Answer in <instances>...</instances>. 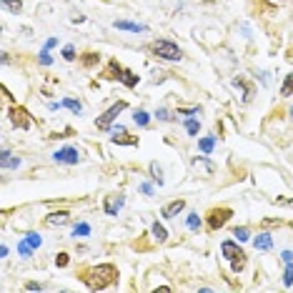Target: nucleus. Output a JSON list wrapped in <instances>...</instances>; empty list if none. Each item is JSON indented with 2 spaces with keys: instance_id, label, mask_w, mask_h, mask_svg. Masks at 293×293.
<instances>
[{
  "instance_id": "nucleus-1",
  "label": "nucleus",
  "mask_w": 293,
  "mask_h": 293,
  "mask_svg": "<svg viewBox=\"0 0 293 293\" xmlns=\"http://www.w3.org/2000/svg\"><path fill=\"white\" fill-rule=\"evenodd\" d=\"M115 278H118V271H115V266H108V263L85 268L83 276H80V281H83L90 291H103V288H108L110 283H115Z\"/></svg>"
},
{
  "instance_id": "nucleus-2",
  "label": "nucleus",
  "mask_w": 293,
  "mask_h": 293,
  "mask_svg": "<svg viewBox=\"0 0 293 293\" xmlns=\"http://www.w3.org/2000/svg\"><path fill=\"white\" fill-rule=\"evenodd\" d=\"M220 253H223V258L230 263V271H233V273H241V271L246 268V253H243V248L236 246V241H223Z\"/></svg>"
},
{
  "instance_id": "nucleus-3",
  "label": "nucleus",
  "mask_w": 293,
  "mask_h": 293,
  "mask_svg": "<svg viewBox=\"0 0 293 293\" xmlns=\"http://www.w3.org/2000/svg\"><path fill=\"white\" fill-rule=\"evenodd\" d=\"M153 53H155L160 61H170V63H175V61L183 58V50H181L175 43H170V40H155V43H153Z\"/></svg>"
},
{
  "instance_id": "nucleus-4",
  "label": "nucleus",
  "mask_w": 293,
  "mask_h": 293,
  "mask_svg": "<svg viewBox=\"0 0 293 293\" xmlns=\"http://www.w3.org/2000/svg\"><path fill=\"white\" fill-rule=\"evenodd\" d=\"M123 110H126V100H118L113 108H108V110H105V113L95 121V126H98V128H103V131H108V128H110V123H113V121L118 118V113H123Z\"/></svg>"
},
{
  "instance_id": "nucleus-5",
  "label": "nucleus",
  "mask_w": 293,
  "mask_h": 293,
  "mask_svg": "<svg viewBox=\"0 0 293 293\" xmlns=\"http://www.w3.org/2000/svg\"><path fill=\"white\" fill-rule=\"evenodd\" d=\"M230 216H233L230 208H213V211L208 213V228H211V230H218V228H223V225L228 223Z\"/></svg>"
},
{
  "instance_id": "nucleus-6",
  "label": "nucleus",
  "mask_w": 293,
  "mask_h": 293,
  "mask_svg": "<svg viewBox=\"0 0 293 293\" xmlns=\"http://www.w3.org/2000/svg\"><path fill=\"white\" fill-rule=\"evenodd\" d=\"M123 203H126V198H123L121 193H110V196H105L103 211H105L108 216H118V211L123 208Z\"/></svg>"
},
{
  "instance_id": "nucleus-7",
  "label": "nucleus",
  "mask_w": 293,
  "mask_h": 293,
  "mask_svg": "<svg viewBox=\"0 0 293 293\" xmlns=\"http://www.w3.org/2000/svg\"><path fill=\"white\" fill-rule=\"evenodd\" d=\"M53 158H55V163H66V165H75V163L80 160L78 150H75V148H71V146L55 150V153H53Z\"/></svg>"
},
{
  "instance_id": "nucleus-8",
  "label": "nucleus",
  "mask_w": 293,
  "mask_h": 293,
  "mask_svg": "<svg viewBox=\"0 0 293 293\" xmlns=\"http://www.w3.org/2000/svg\"><path fill=\"white\" fill-rule=\"evenodd\" d=\"M66 223H71V213L68 211H53V213L45 216V225L48 228H61Z\"/></svg>"
},
{
  "instance_id": "nucleus-9",
  "label": "nucleus",
  "mask_w": 293,
  "mask_h": 293,
  "mask_svg": "<svg viewBox=\"0 0 293 293\" xmlns=\"http://www.w3.org/2000/svg\"><path fill=\"white\" fill-rule=\"evenodd\" d=\"M110 71H115V73H118L115 78H121V80H123L128 88H136V85H138V75L131 73V71H123V68H121L115 61H110Z\"/></svg>"
},
{
  "instance_id": "nucleus-10",
  "label": "nucleus",
  "mask_w": 293,
  "mask_h": 293,
  "mask_svg": "<svg viewBox=\"0 0 293 293\" xmlns=\"http://www.w3.org/2000/svg\"><path fill=\"white\" fill-rule=\"evenodd\" d=\"M28 113L23 110V108H13V115H10V121H13V126L15 128H23V131H28L30 128V118H25Z\"/></svg>"
},
{
  "instance_id": "nucleus-11",
  "label": "nucleus",
  "mask_w": 293,
  "mask_h": 293,
  "mask_svg": "<svg viewBox=\"0 0 293 293\" xmlns=\"http://www.w3.org/2000/svg\"><path fill=\"white\" fill-rule=\"evenodd\" d=\"M191 165L196 168V170H201L203 175H213V170H216V165L208 160V158H203V155H198V158H193L191 160Z\"/></svg>"
},
{
  "instance_id": "nucleus-12",
  "label": "nucleus",
  "mask_w": 293,
  "mask_h": 293,
  "mask_svg": "<svg viewBox=\"0 0 293 293\" xmlns=\"http://www.w3.org/2000/svg\"><path fill=\"white\" fill-rule=\"evenodd\" d=\"M253 246H256V251H271V248H273L271 233H258V236L253 238Z\"/></svg>"
},
{
  "instance_id": "nucleus-13",
  "label": "nucleus",
  "mask_w": 293,
  "mask_h": 293,
  "mask_svg": "<svg viewBox=\"0 0 293 293\" xmlns=\"http://www.w3.org/2000/svg\"><path fill=\"white\" fill-rule=\"evenodd\" d=\"M183 208H186V201H181V198H178V201H170V203L163 208V218H173V216H178Z\"/></svg>"
},
{
  "instance_id": "nucleus-14",
  "label": "nucleus",
  "mask_w": 293,
  "mask_h": 293,
  "mask_svg": "<svg viewBox=\"0 0 293 293\" xmlns=\"http://www.w3.org/2000/svg\"><path fill=\"white\" fill-rule=\"evenodd\" d=\"M118 30H131V33H146V25L141 23H131V20H115L113 23Z\"/></svg>"
},
{
  "instance_id": "nucleus-15",
  "label": "nucleus",
  "mask_w": 293,
  "mask_h": 293,
  "mask_svg": "<svg viewBox=\"0 0 293 293\" xmlns=\"http://www.w3.org/2000/svg\"><path fill=\"white\" fill-rule=\"evenodd\" d=\"M0 165H3V168H18V165H20V158H10V150H3Z\"/></svg>"
},
{
  "instance_id": "nucleus-16",
  "label": "nucleus",
  "mask_w": 293,
  "mask_h": 293,
  "mask_svg": "<svg viewBox=\"0 0 293 293\" xmlns=\"http://www.w3.org/2000/svg\"><path fill=\"white\" fill-rule=\"evenodd\" d=\"M198 148L208 155V153H213V148H216V136H206V138H201L198 141Z\"/></svg>"
},
{
  "instance_id": "nucleus-17",
  "label": "nucleus",
  "mask_w": 293,
  "mask_h": 293,
  "mask_svg": "<svg viewBox=\"0 0 293 293\" xmlns=\"http://www.w3.org/2000/svg\"><path fill=\"white\" fill-rule=\"evenodd\" d=\"M0 5H3L8 13H13V15H18V13L23 10V3H20V0H0Z\"/></svg>"
},
{
  "instance_id": "nucleus-18",
  "label": "nucleus",
  "mask_w": 293,
  "mask_h": 293,
  "mask_svg": "<svg viewBox=\"0 0 293 293\" xmlns=\"http://www.w3.org/2000/svg\"><path fill=\"white\" fill-rule=\"evenodd\" d=\"M150 230H153V236H155V241H158V243H163V241L168 238V233H165V228H163L160 223H153V228H150Z\"/></svg>"
},
{
  "instance_id": "nucleus-19",
  "label": "nucleus",
  "mask_w": 293,
  "mask_h": 293,
  "mask_svg": "<svg viewBox=\"0 0 293 293\" xmlns=\"http://www.w3.org/2000/svg\"><path fill=\"white\" fill-rule=\"evenodd\" d=\"M88 233H90V225L88 223H78L73 228V238H85Z\"/></svg>"
},
{
  "instance_id": "nucleus-20",
  "label": "nucleus",
  "mask_w": 293,
  "mask_h": 293,
  "mask_svg": "<svg viewBox=\"0 0 293 293\" xmlns=\"http://www.w3.org/2000/svg\"><path fill=\"white\" fill-rule=\"evenodd\" d=\"M63 105H66L68 110H73L75 115L83 110V103H80V100H73V98H66V100H63Z\"/></svg>"
},
{
  "instance_id": "nucleus-21",
  "label": "nucleus",
  "mask_w": 293,
  "mask_h": 293,
  "mask_svg": "<svg viewBox=\"0 0 293 293\" xmlns=\"http://www.w3.org/2000/svg\"><path fill=\"white\" fill-rule=\"evenodd\" d=\"M133 121L141 126V128H146L148 123H150V115H148L146 110H136V115H133Z\"/></svg>"
},
{
  "instance_id": "nucleus-22",
  "label": "nucleus",
  "mask_w": 293,
  "mask_h": 293,
  "mask_svg": "<svg viewBox=\"0 0 293 293\" xmlns=\"http://www.w3.org/2000/svg\"><path fill=\"white\" fill-rule=\"evenodd\" d=\"M186 131H188V136H198V131H201V123H198L196 118H191V121H186Z\"/></svg>"
},
{
  "instance_id": "nucleus-23",
  "label": "nucleus",
  "mask_w": 293,
  "mask_h": 293,
  "mask_svg": "<svg viewBox=\"0 0 293 293\" xmlns=\"http://www.w3.org/2000/svg\"><path fill=\"white\" fill-rule=\"evenodd\" d=\"M186 223H188V228H191V230H201V216H198V213H191Z\"/></svg>"
},
{
  "instance_id": "nucleus-24",
  "label": "nucleus",
  "mask_w": 293,
  "mask_h": 293,
  "mask_svg": "<svg viewBox=\"0 0 293 293\" xmlns=\"http://www.w3.org/2000/svg\"><path fill=\"white\" fill-rule=\"evenodd\" d=\"M293 93V75H286L283 85H281V95H291Z\"/></svg>"
},
{
  "instance_id": "nucleus-25",
  "label": "nucleus",
  "mask_w": 293,
  "mask_h": 293,
  "mask_svg": "<svg viewBox=\"0 0 293 293\" xmlns=\"http://www.w3.org/2000/svg\"><path fill=\"white\" fill-rule=\"evenodd\" d=\"M150 173H153V181L160 186V183H163V175H160L163 170H160V165H158V163H150Z\"/></svg>"
},
{
  "instance_id": "nucleus-26",
  "label": "nucleus",
  "mask_w": 293,
  "mask_h": 293,
  "mask_svg": "<svg viewBox=\"0 0 293 293\" xmlns=\"http://www.w3.org/2000/svg\"><path fill=\"white\" fill-rule=\"evenodd\" d=\"M18 253H20L23 258H28V256L33 253V246H30L28 241H23V243H18Z\"/></svg>"
},
{
  "instance_id": "nucleus-27",
  "label": "nucleus",
  "mask_w": 293,
  "mask_h": 293,
  "mask_svg": "<svg viewBox=\"0 0 293 293\" xmlns=\"http://www.w3.org/2000/svg\"><path fill=\"white\" fill-rule=\"evenodd\" d=\"M25 241H28L33 248H40V243H43V238H40L38 233H28V236H25Z\"/></svg>"
},
{
  "instance_id": "nucleus-28",
  "label": "nucleus",
  "mask_w": 293,
  "mask_h": 293,
  "mask_svg": "<svg viewBox=\"0 0 293 293\" xmlns=\"http://www.w3.org/2000/svg\"><path fill=\"white\" fill-rule=\"evenodd\" d=\"M283 283L293 286V263H286V273H283Z\"/></svg>"
},
{
  "instance_id": "nucleus-29",
  "label": "nucleus",
  "mask_w": 293,
  "mask_h": 293,
  "mask_svg": "<svg viewBox=\"0 0 293 293\" xmlns=\"http://www.w3.org/2000/svg\"><path fill=\"white\" fill-rule=\"evenodd\" d=\"M233 236H236L238 241H248V238H251V230H248V228H236Z\"/></svg>"
},
{
  "instance_id": "nucleus-30",
  "label": "nucleus",
  "mask_w": 293,
  "mask_h": 293,
  "mask_svg": "<svg viewBox=\"0 0 293 293\" xmlns=\"http://www.w3.org/2000/svg\"><path fill=\"white\" fill-rule=\"evenodd\" d=\"M68 263H71L68 253H58V256H55V266H58V268H66Z\"/></svg>"
},
{
  "instance_id": "nucleus-31",
  "label": "nucleus",
  "mask_w": 293,
  "mask_h": 293,
  "mask_svg": "<svg viewBox=\"0 0 293 293\" xmlns=\"http://www.w3.org/2000/svg\"><path fill=\"white\" fill-rule=\"evenodd\" d=\"M83 63L90 68V66H95L98 63V53H85V58H83Z\"/></svg>"
},
{
  "instance_id": "nucleus-32",
  "label": "nucleus",
  "mask_w": 293,
  "mask_h": 293,
  "mask_svg": "<svg viewBox=\"0 0 293 293\" xmlns=\"http://www.w3.org/2000/svg\"><path fill=\"white\" fill-rule=\"evenodd\" d=\"M63 58H66V61H75V48L73 45H66V48H63Z\"/></svg>"
},
{
  "instance_id": "nucleus-33",
  "label": "nucleus",
  "mask_w": 293,
  "mask_h": 293,
  "mask_svg": "<svg viewBox=\"0 0 293 293\" xmlns=\"http://www.w3.org/2000/svg\"><path fill=\"white\" fill-rule=\"evenodd\" d=\"M40 63H43V66H50V63H53V58H50V53H48V48H45V50L40 53Z\"/></svg>"
},
{
  "instance_id": "nucleus-34",
  "label": "nucleus",
  "mask_w": 293,
  "mask_h": 293,
  "mask_svg": "<svg viewBox=\"0 0 293 293\" xmlns=\"http://www.w3.org/2000/svg\"><path fill=\"white\" fill-rule=\"evenodd\" d=\"M155 115H158V118H160V121H170V113H168V110H165V108H160V110H158V113H155Z\"/></svg>"
},
{
  "instance_id": "nucleus-35",
  "label": "nucleus",
  "mask_w": 293,
  "mask_h": 293,
  "mask_svg": "<svg viewBox=\"0 0 293 293\" xmlns=\"http://www.w3.org/2000/svg\"><path fill=\"white\" fill-rule=\"evenodd\" d=\"M43 286L40 283H35V281H30V283H25V291H40Z\"/></svg>"
},
{
  "instance_id": "nucleus-36",
  "label": "nucleus",
  "mask_w": 293,
  "mask_h": 293,
  "mask_svg": "<svg viewBox=\"0 0 293 293\" xmlns=\"http://www.w3.org/2000/svg\"><path fill=\"white\" fill-rule=\"evenodd\" d=\"M281 258H283V263H293V251H283Z\"/></svg>"
},
{
  "instance_id": "nucleus-37",
  "label": "nucleus",
  "mask_w": 293,
  "mask_h": 293,
  "mask_svg": "<svg viewBox=\"0 0 293 293\" xmlns=\"http://www.w3.org/2000/svg\"><path fill=\"white\" fill-rule=\"evenodd\" d=\"M141 191H143L146 196H150V193H153V186H150V183H143V186H141Z\"/></svg>"
},
{
  "instance_id": "nucleus-38",
  "label": "nucleus",
  "mask_w": 293,
  "mask_h": 293,
  "mask_svg": "<svg viewBox=\"0 0 293 293\" xmlns=\"http://www.w3.org/2000/svg\"><path fill=\"white\" fill-rule=\"evenodd\" d=\"M55 45H58V40H55V38H50V40L45 43V48H48V50H50V48H55Z\"/></svg>"
},
{
  "instance_id": "nucleus-39",
  "label": "nucleus",
  "mask_w": 293,
  "mask_h": 293,
  "mask_svg": "<svg viewBox=\"0 0 293 293\" xmlns=\"http://www.w3.org/2000/svg\"><path fill=\"white\" fill-rule=\"evenodd\" d=\"M271 3H278L281 5V3H288V0H271Z\"/></svg>"
},
{
  "instance_id": "nucleus-40",
  "label": "nucleus",
  "mask_w": 293,
  "mask_h": 293,
  "mask_svg": "<svg viewBox=\"0 0 293 293\" xmlns=\"http://www.w3.org/2000/svg\"><path fill=\"white\" fill-rule=\"evenodd\" d=\"M291 115H293V108H291Z\"/></svg>"
}]
</instances>
